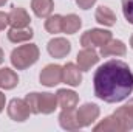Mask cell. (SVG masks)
<instances>
[{
    "mask_svg": "<svg viewBox=\"0 0 133 132\" xmlns=\"http://www.w3.org/2000/svg\"><path fill=\"white\" fill-rule=\"evenodd\" d=\"M59 124L65 131H77V129H81L79 124H77L74 109H62V112L59 115Z\"/></svg>",
    "mask_w": 133,
    "mask_h": 132,
    "instance_id": "4fadbf2b",
    "label": "cell"
},
{
    "mask_svg": "<svg viewBox=\"0 0 133 132\" xmlns=\"http://www.w3.org/2000/svg\"><path fill=\"white\" fill-rule=\"evenodd\" d=\"M8 19H9L11 28H25L31 22L30 14L26 13V9H23L20 6H12V9L8 14Z\"/></svg>",
    "mask_w": 133,
    "mask_h": 132,
    "instance_id": "30bf717a",
    "label": "cell"
},
{
    "mask_svg": "<svg viewBox=\"0 0 133 132\" xmlns=\"http://www.w3.org/2000/svg\"><path fill=\"white\" fill-rule=\"evenodd\" d=\"M62 71L64 67L57 65V64H48L42 71H40V84L46 86V87H54L57 84L62 82Z\"/></svg>",
    "mask_w": 133,
    "mask_h": 132,
    "instance_id": "8992f818",
    "label": "cell"
},
{
    "mask_svg": "<svg viewBox=\"0 0 133 132\" xmlns=\"http://www.w3.org/2000/svg\"><path fill=\"white\" fill-rule=\"evenodd\" d=\"M122 3V13H124V17L127 19L129 23L133 25V0H121Z\"/></svg>",
    "mask_w": 133,
    "mask_h": 132,
    "instance_id": "603a6c76",
    "label": "cell"
},
{
    "mask_svg": "<svg viewBox=\"0 0 133 132\" xmlns=\"http://www.w3.org/2000/svg\"><path fill=\"white\" fill-rule=\"evenodd\" d=\"M46 48H48V53L53 58L61 59V58H65L66 55L71 51V44L64 37H56V39H51L48 42Z\"/></svg>",
    "mask_w": 133,
    "mask_h": 132,
    "instance_id": "9c48e42d",
    "label": "cell"
},
{
    "mask_svg": "<svg viewBox=\"0 0 133 132\" xmlns=\"http://www.w3.org/2000/svg\"><path fill=\"white\" fill-rule=\"evenodd\" d=\"M8 115H9L11 120L22 123V121L30 118L31 110H30V106L26 104L25 99L14 98V99H11L9 104H8Z\"/></svg>",
    "mask_w": 133,
    "mask_h": 132,
    "instance_id": "52a82bcc",
    "label": "cell"
},
{
    "mask_svg": "<svg viewBox=\"0 0 133 132\" xmlns=\"http://www.w3.org/2000/svg\"><path fill=\"white\" fill-rule=\"evenodd\" d=\"M5 101H6V98H5V95L0 92V112L3 110V107H5Z\"/></svg>",
    "mask_w": 133,
    "mask_h": 132,
    "instance_id": "484cf974",
    "label": "cell"
},
{
    "mask_svg": "<svg viewBox=\"0 0 133 132\" xmlns=\"http://www.w3.org/2000/svg\"><path fill=\"white\" fill-rule=\"evenodd\" d=\"M57 103L62 109H74L79 103V97L76 92L68 90V89H61L57 90Z\"/></svg>",
    "mask_w": 133,
    "mask_h": 132,
    "instance_id": "5bb4252c",
    "label": "cell"
},
{
    "mask_svg": "<svg viewBox=\"0 0 133 132\" xmlns=\"http://www.w3.org/2000/svg\"><path fill=\"white\" fill-rule=\"evenodd\" d=\"M111 39V31L101 30V28H91L82 34L81 45L82 47H102Z\"/></svg>",
    "mask_w": 133,
    "mask_h": 132,
    "instance_id": "277c9868",
    "label": "cell"
},
{
    "mask_svg": "<svg viewBox=\"0 0 133 132\" xmlns=\"http://www.w3.org/2000/svg\"><path fill=\"white\" fill-rule=\"evenodd\" d=\"M130 47H132V48H133V36H132V37H130Z\"/></svg>",
    "mask_w": 133,
    "mask_h": 132,
    "instance_id": "f546056e",
    "label": "cell"
},
{
    "mask_svg": "<svg viewBox=\"0 0 133 132\" xmlns=\"http://www.w3.org/2000/svg\"><path fill=\"white\" fill-rule=\"evenodd\" d=\"M39 59V48L34 44H25L12 50L11 53V64L17 70H25L37 62Z\"/></svg>",
    "mask_w": 133,
    "mask_h": 132,
    "instance_id": "3957f363",
    "label": "cell"
},
{
    "mask_svg": "<svg viewBox=\"0 0 133 132\" xmlns=\"http://www.w3.org/2000/svg\"><path fill=\"white\" fill-rule=\"evenodd\" d=\"M82 70L79 68V67L76 65V64H73V62H68L64 65V71H62V81L68 84V86H71V87H76V86H79L81 82H82V73H81Z\"/></svg>",
    "mask_w": 133,
    "mask_h": 132,
    "instance_id": "8fae6325",
    "label": "cell"
},
{
    "mask_svg": "<svg viewBox=\"0 0 133 132\" xmlns=\"http://www.w3.org/2000/svg\"><path fill=\"white\" fill-rule=\"evenodd\" d=\"M76 3H77V6L82 8V9H90V8L96 3V0H76Z\"/></svg>",
    "mask_w": 133,
    "mask_h": 132,
    "instance_id": "cb8c5ba5",
    "label": "cell"
},
{
    "mask_svg": "<svg viewBox=\"0 0 133 132\" xmlns=\"http://www.w3.org/2000/svg\"><path fill=\"white\" fill-rule=\"evenodd\" d=\"M8 23H9L8 14H6V13H2V11H0V31H2V30H5Z\"/></svg>",
    "mask_w": 133,
    "mask_h": 132,
    "instance_id": "d4e9b609",
    "label": "cell"
},
{
    "mask_svg": "<svg viewBox=\"0 0 133 132\" xmlns=\"http://www.w3.org/2000/svg\"><path fill=\"white\" fill-rule=\"evenodd\" d=\"M127 53V48L124 45L122 40L118 39H110L105 45L101 47V56L107 58V56H124Z\"/></svg>",
    "mask_w": 133,
    "mask_h": 132,
    "instance_id": "7c38bea8",
    "label": "cell"
},
{
    "mask_svg": "<svg viewBox=\"0 0 133 132\" xmlns=\"http://www.w3.org/2000/svg\"><path fill=\"white\" fill-rule=\"evenodd\" d=\"M113 115L116 117V120L121 126V131H132L133 129V113L125 106L116 109Z\"/></svg>",
    "mask_w": 133,
    "mask_h": 132,
    "instance_id": "9a60e30c",
    "label": "cell"
},
{
    "mask_svg": "<svg viewBox=\"0 0 133 132\" xmlns=\"http://www.w3.org/2000/svg\"><path fill=\"white\" fill-rule=\"evenodd\" d=\"M99 117V107L93 103H85L84 106H81L76 110V118H77V124L79 128H87L91 126V123H95Z\"/></svg>",
    "mask_w": 133,
    "mask_h": 132,
    "instance_id": "5b68a950",
    "label": "cell"
},
{
    "mask_svg": "<svg viewBox=\"0 0 133 132\" xmlns=\"http://www.w3.org/2000/svg\"><path fill=\"white\" fill-rule=\"evenodd\" d=\"M95 19H96V22H99L101 25H104V27H113L116 23V20H118L116 19V14L108 6H104V5L96 9Z\"/></svg>",
    "mask_w": 133,
    "mask_h": 132,
    "instance_id": "2e32d148",
    "label": "cell"
},
{
    "mask_svg": "<svg viewBox=\"0 0 133 132\" xmlns=\"http://www.w3.org/2000/svg\"><path fill=\"white\" fill-rule=\"evenodd\" d=\"M93 129H95L96 132H99V131H104V132H105V131H121V126H119V123H118L116 117H115V115H111V117L104 118L99 124H96Z\"/></svg>",
    "mask_w": 133,
    "mask_h": 132,
    "instance_id": "7402d4cb",
    "label": "cell"
},
{
    "mask_svg": "<svg viewBox=\"0 0 133 132\" xmlns=\"http://www.w3.org/2000/svg\"><path fill=\"white\" fill-rule=\"evenodd\" d=\"M3 59H5V56H3V50L0 48V64L3 62Z\"/></svg>",
    "mask_w": 133,
    "mask_h": 132,
    "instance_id": "83f0119b",
    "label": "cell"
},
{
    "mask_svg": "<svg viewBox=\"0 0 133 132\" xmlns=\"http://www.w3.org/2000/svg\"><path fill=\"white\" fill-rule=\"evenodd\" d=\"M19 84V76L11 68H2L0 70V87L5 90H11Z\"/></svg>",
    "mask_w": 133,
    "mask_h": 132,
    "instance_id": "e0dca14e",
    "label": "cell"
},
{
    "mask_svg": "<svg viewBox=\"0 0 133 132\" xmlns=\"http://www.w3.org/2000/svg\"><path fill=\"white\" fill-rule=\"evenodd\" d=\"M125 107H127V109H129V110H130V112L133 113V98L130 99V101H129L127 104H125Z\"/></svg>",
    "mask_w": 133,
    "mask_h": 132,
    "instance_id": "4316f807",
    "label": "cell"
},
{
    "mask_svg": "<svg viewBox=\"0 0 133 132\" xmlns=\"http://www.w3.org/2000/svg\"><path fill=\"white\" fill-rule=\"evenodd\" d=\"M82 27V20L79 16L76 14H68L64 16V22H62V33L66 34H74L79 31V28Z\"/></svg>",
    "mask_w": 133,
    "mask_h": 132,
    "instance_id": "ffe728a7",
    "label": "cell"
},
{
    "mask_svg": "<svg viewBox=\"0 0 133 132\" xmlns=\"http://www.w3.org/2000/svg\"><path fill=\"white\" fill-rule=\"evenodd\" d=\"M95 95L105 103H119L133 92V73L129 64L119 59L104 62L93 76Z\"/></svg>",
    "mask_w": 133,
    "mask_h": 132,
    "instance_id": "6da1fadb",
    "label": "cell"
},
{
    "mask_svg": "<svg viewBox=\"0 0 133 132\" xmlns=\"http://www.w3.org/2000/svg\"><path fill=\"white\" fill-rule=\"evenodd\" d=\"M54 8V2L53 0H33L31 2V9L37 17H48L51 16Z\"/></svg>",
    "mask_w": 133,
    "mask_h": 132,
    "instance_id": "ac0fdd59",
    "label": "cell"
},
{
    "mask_svg": "<svg viewBox=\"0 0 133 132\" xmlns=\"http://www.w3.org/2000/svg\"><path fill=\"white\" fill-rule=\"evenodd\" d=\"M34 36V31L31 28L25 27V28H11L8 31V39L14 44H20V42H28Z\"/></svg>",
    "mask_w": 133,
    "mask_h": 132,
    "instance_id": "d6986e66",
    "label": "cell"
},
{
    "mask_svg": "<svg viewBox=\"0 0 133 132\" xmlns=\"http://www.w3.org/2000/svg\"><path fill=\"white\" fill-rule=\"evenodd\" d=\"M98 61H99V55L91 47H84L77 53V67L84 71L90 70L95 64H98Z\"/></svg>",
    "mask_w": 133,
    "mask_h": 132,
    "instance_id": "ba28073f",
    "label": "cell"
},
{
    "mask_svg": "<svg viewBox=\"0 0 133 132\" xmlns=\"http://www.w3.org/2000/svg\"><path fill=\"white\" fill-rule=\"evenodd\" d=\"M25 101L26 104L30 106V110L31 113H53L57 107V95L54 93H37V92H33V93H28L25 97Z\"/></svg>",
    "mask_w": 133,
    "mask_h": 132,
    "instance_id": "7a4b0ae2",
    "label": "cell"
},
{
    "mask_svg": "<svg viewBox=\"0 0 133 132\" xmlns=\"http://www.w3.org/2000/svg\"><path fill=\"white\" fill-rule=\"evenodd\" d=\"M62 22H64V16H61V14L48 16L45 20V30L51 34L62 33Z\"/></svg>",
    "mask_w": 133,
    "mask_h": 132,
    "instance_id": "44dd1931",
    "label": "cell"
},
{
    "mask_svg": "<svg viewBox=\"0 0 133 132\" xmlns=\"http://www.w3.org/2000/svg\"><path fill=\"white\" fill-rule=\"evenodd\" d=\"M6 2H8V0H0V6H3V5H5Z\"/></svg>",
    "mask_w": 133,
    "mask_h": 132,
    "instance_id": "f1b7e54d",
    "label": "cell"
}]
</instances>
